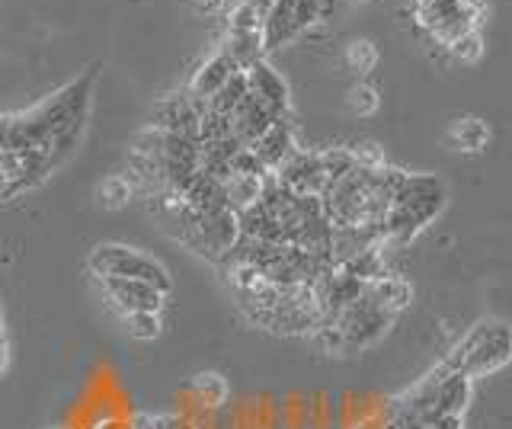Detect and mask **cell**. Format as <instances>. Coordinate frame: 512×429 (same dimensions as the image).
Listing matches in <instances>:
<instances>
[{"label":"cell","mask_w":512,"mask_h":429,"mask_svg":"<svg viewBox=\"0 0 512 429\" xmlns=\"http://www.w3.org/2000/svg\"><path fill=\"white\" fill-rule=\"evenodd\" d=\"M445 209V186L429 173H404V183L394 193L388 212H384L378 244L404 247L420 234L432 218Z\"/></svg>","instance_id":"6da1fadb"},{"label":"cell","mask_w":512,"mask_h":429,"mask_svg":"<svg viewBox=\"0 0 512 429\" xmlns=\"http://www.w3.org/2000/svg\"><path fill=\"white\" fill-rule=\"evenodd\" d=\"M509 353H512L509 324L506 321H480L455 343V349L442 359V365L452 372L468 375L474 381V378L500 372L509 362Z\"/></svg>","instance_id":"7a4b0ae2"},{"label":"cell","mask_w":512,"mask_h":429,"mask_svg":"<svg viewBox=\"0 0 512 429\" xmlns=\"http://www.w3.org/2000/svg\"><path fill=\"white\" fill-rule=\"evenodd\" d=\"M87 266L96 279H138V282L154 285V289L164 295H170V289H173V279L164 263L135 250V247H125V244L93 247L87 257Z\"/></svg>","instance_id":"3957f363"},{"label":"cell","mask_w":512,"mask_h":429,"mask_svg":"<svg viewBox=\"0 0 512 429\" xmlns=\"http://www.w3.org/2000/svg\"><path fill=\"white\" fill-rule=\"evenodd\" d=\"M330 0H272L260 20L263 55L279 52L282 45L298 39L304 29H311L327 17Z\"/></svg>","instance_id":"277c9868"},{"label":"cell","mask_w":512,"mask_h":429,"mask_svg":"<svg viewBox=\"0 0 512 429\" xmlns=\"http://www.w3.org/2000/svg\"><path fill=\"white\" fill-rule=\"evenodd\" d=\"M484 13V0H426V4L416 7L413 20L416 29L426 33L432 42L448 45L458 36L471 33V29H480Z\"/></svg>","instance_id":"5b68a950"},{"label":"cell","mask_w":512,"mask_h":429,"mask_svg":"<svg viewBox=\"0 0 512 429\" xmlns=\"http://www.w3.org/2000/svg\"><path fill=\"white\" fill-rule=\"evenodd\" d=\"M272 180L295 196H320V189L327 186V167L320 161V151H292L285 161L272 170Z\"/></svg>","instance_id":"8992f818"},{"label":"cell","mask_w":512,"mask_h":429,"mask_svg":"<svg viewBox=\"0 0 512 429\" xmlns=\"http://www.w3.org/2000/svg\"><path fill=\"white\" fill-rule=\"evenodd\" d=\"M205 103L192 100L189 93H170L164 97L151 113V129L167 132V135H180V138H192L199 141V119H202Z\"/></svg>","instance_id":"52a82bcc"},{"label":"cell","mask_w":512,"mask_h":429,"mask_svg":"<svg viewBox=\"0 0 512 429\" xmlns=\"http://www.w3.org/2000/svg\"><path fill=\"white\" fill-rule=\"evenodd\" d=\"M423 385L429 388V404L436 413H448V417H464L471 397H474V381L461 372H452L439 365L436 372H429L423 378Z\"/></svg>","instance_id":"ba28073f"},{"label":"cell","mask_w":512,"mask_h":429,"mask_svg":"<svg viewBox=\"0 0 512 429\" xmlns=\"http://www.w3.org/2000/svg\"><path fill=\"white\" fill-rule=\"evenodd\" d=\"M100 282V292L106 301L116 308L122 317L135 314V311H160L164 308V292H157L154 285L138 282V279H96Z\"/></svg>","instance_id":"9c48e42d"},{"label":"cell","mask_w":512,"mask_h":429,"mask_svg":"<svg viewBox=\"0 0 512 429\" xmlns=\"http://www.w3.org/2000/svg\"><path fill=\"white\" fill-rule=\"evenodd\" d=\"M247 77V90L260 100L276 119H288V109H292V97H288V84L282 81L279 71L269 68V61L260 58L244 71Z\"/></svg>","instance_id":"30bf717a"},{"label":"cell","mask_w":512,"mask_h":429,"mask_svg":"<svg viewBox=\"0 0 512 429\" xmlns=\"http://www.w3.org/2000/svg\"><path fill=\"white\" fill-rule=\"evenodd\" d=\"M228 122H231V135L240 141V145H244V148H253L256 141H260V138L266 135L269 125L276 122V116H272L269 109L247 90L244 103H240V106L234 109V116H231Z\"/></svg>","instance_id":"8fae6325"},{"label":"cell","mask_w":512,"mask_h":429,"mask_svg":"<svg viewBox=\"0 0 512 429\" xmlns=\"http://www.w3.org/2000/svg\"><path fill=\"white\" fill-rule=\"evenodd\" d=\"M237 71H240V68L234 65V58L221 49V52H215V55L208 58L205 65L196 71V77H192V81H189V90H186V93H189L192 100L205 103L208 97H212V93H218L224 84H228Z\"/></svg>","instance_id":"7c38bea8"},{"label":"cell","mask_w":512,"mask_h":429,"mask_svg":"<svg viewBox=\"0 0 512 429\" xmlns=\"http://www.w3.org/2000/svg\"><path fill=\"white\" fill-rule=\"evenodd\" d=\"M250 151H253V157L260 161V167L266 173L276 170L285 161V157L295 151V135H292V125H288V119H276V122H272L269 129H266V135L256 141Z\"/></svg>","instance_id":"4fadbf2b"},{"label":"cell","mask_w":512,"mask_h":429,"mask_svg":"<svg viewBox=\"0 0 512 429\" xmlns=\"http://www.w3.org/2000/svg\"><path fill=\"white\" fill-rule=\"evenodd\" d=\"M365 295L375 301L381 311L388 314H400L404 308H410L413 301V285L404 276H394V273H381L378 279L365 282Z\"/></svg>","instance_id":"5bb4252c"},{"label":"cell","mask_w":512,"mask_h":429,"mask_svg":"<svg viewBox=\"0 0 512 429\" xmlns=\"http://www.w3.org/2000/svg\"><path fill=\"white\" fill-rule=\"evenodd\" d=\"M445 145L452 151H461V154H480L490 145V125L477 116H461L448 125Z\"/></svg>","instance_id":"9a60e30c"},{"label":"cell","mask_w":512,"mask_h":429,"mask_svg":"<svg viewBox=\"0 0 512 429\" xmlns=\"http://www.w3.org/2000/svg\"><path fill=\"white\" fill-rule=\"evenodd\" d=\"M263 189H266V177H260V173H231L224 180V202H228L231 212L240 215L263 199Z\"/></svg>","instance_id":"2e32d148"},{"label":"cell","mask_w":512,"mask_h":429,"mask_svg":"<svg viewBox=\"0 0 512 429\" xmlns=\"http://www.w3.org/2000/svg\"><path fill=\"white\" fill-rule=\"evenodd\" d=\"M224 52L234 58V65L240 71H247L253 61L266 58L260 29H228V45H224Z\"/></svg>","instance_id":"e0dca14e"},{"label":"cell","mask_w":512,"mask_h":429,"mask_svg":"<svg viewBox=\"0 0 512 429\" xmlns=\"http://www.w3.org/2000/svg\"><path fill=\"white\" fill-rule=\"evenodd\" d=\"M244 97H247V77H244V71H237L228 84H224L218 93H212V97L205 100V113L221 116V119H231L234 109L244 103Z\"/></svg>","instance_id":"ac0fdd59"},{"label":"cell","mask_w":512,"mask_h":429,"mask_svg":"<svg viewBox=\"0 0 512 429\" xmlns=\"http://www.w3.org/2000/svg\"><path fill=\"white\" fill-rule=\"evenodd\" d=\"M346 68L356 74V77H365V74H372L378 68V61H381V52H378V45L372 39H352L346 45Z\"/></svg>","instance_id":"d6986e66"},{"label":"cell","mask_w":512,"mask_h":429,"mask_svg":"<svg viewBox=\"0 0 512 429\" xmlns=\"http://www.w3.org/2000/svg\"><path fill=\"white\" fill-rule=\"evenodd\" d=\"M132 196H135V186L128 177H122V173H112V177H106L100 189H96L100 209H122V205L132 202Z\"/></svg>","instance_id":"ffe728a7"},{"label":"cell","mask_w":512,"mask_h":429,"mask_svg":"<svg viewBox=\"0 0 512 429\" xmlns=\"http://www.w3.org/2000/svg\"><path fill=\"white\" fill-rule=\"evenodd\" d=\"M122 324L128 330V337L141 340V343H151L164 333V321H160V311H135V314H125Z\"/></svg>","instance_id":"44dd1931"},{"label":"cell","mask_w":512,"mask_h":429,"mask_svg":"<svg viewBox=\"0 0 512 429\" xmlns=\"http://www.w3.org/2000/svg\"><path fill=\"white\" fill-rule=\"evenodd\" d=\"M445 52L455 61H461V65H477V61L484 58V36H480V29H471V33H464L455 42H448Z\"/></svg>","instance_id":"7402d4cb"},{"label":"cell","mask_w":512,"mask_h":429,"mask_svg":"<svg viewBox=\"0 0 512 429\" xmlns=\"http://www.w3.org/2000/svg\"><path fill=\"white\" fill-rule=\"evenodd\" d=\"M192 391H196L208 407H221L228 401V381H224L218 372H202L192 378Z\"/></svg>","instance_id":"603a6c76"},{"label":"cell","mask_w":512,"mask_h":429,"mask_svg":"<svg viewBox=\"0 0 512 429\" xmlns=\"http://www.w3.org/2000/svg\"><path fill=\"white\" fill-rule=\"evenodd\" d=\"M346 103H349V109L356 116H375L378 106H381V97H378V90L372 84H356L349 90Z\"/></svg>","instance_id":"cb8c5ba5"},{"label":"cell","mask_w":512,"mask_h":429,"mask_svg":"<svg viewBox=\"0 0 512 429\" xmlns=\"http://www.w3.org/2000/svg\"><path fill=\"white\" fill-rule=\"evenodd\" d=\"M349 154H352V161H356L359 167H365V170H381L384 164H388L375 141H362V145H352Z\"/></svg>","instance_id":"d4e9b609"},{"label":"cell","mask_w":512,"mask_h":429,"mask_svg":"<svg viewBox=\"0 0 512 429\" xmlns=\"http://www.w3.org/2000/svg\"><path fill=\"white\" fill-rule=\"evenodd\" d=\"M260 13H256V7L250 4V0H244L234 13H231V23L228 29H260Z\"/></svg>","instance_id":"484cf974"},{"label":"cell","mask_w":512,"mask_h":429,"mask_svg":"<svg viewBox=\"0 0 512 429\" xmlns=\"http://www.w3.org/2000/svg\"><path fill=\"white\" fill-rule=\"evenodd\" d=\"M196 10H202V13H221L224 0H196Z\"/></svg>","instance_id":"4316f807"},{"label":"cell","mask_w":512,"mask_h":429,"mask_svg":"<svg viewBox=\"0 0 512 429\" xmlns=\"http://www.w3.org/2000/svg\"><path fill=\"white\" fill-rule=\"evenodd\" d=\"M250 4L256 7V13H260V17H263V13H266V7L272 4V0H250Z\"/></svg>","instance_id":"83f0119b"},{"label":"cell","mask_w":512,"mask_h":429,"mask_svg":"<svg viewBox=\"0 0 512 429\" xmlns=\"http://www.w3.org/2000/svg\"><path fill=\"white\" fill-rule=\"evenodd\" d=\"M7 365V340H0V372H4Z\"/></svg>","instance_id":"f1b7e54d"},{"label":"cell","mask_w":512,"mask_h":429,"mask_svg":"<svg viewBox=\"0 0 512 429\" xmlns=\"http://www.w3.org/2000/svg\"><path fill=\"white\" fill-rule=\"evenodd\" d=\"M4 189H7V180H4V177H0V199H4Z\"/></svg>","instance_id":"f546056e"},{"label":"cell","mask_w":512,"mask_h":429,"mask_svg":"<svg viewBox=\"0 0 512 429\" xmlns=\"http://www.w3.org/2000/svg\"><path fill=\"white\" fill-rule=\"evenodd\" d=\"M420 4H426V0H416V7H420Z\"/></svg>","instance_id":"4dcf8cb0"},{"label":"cell","mask_w":512,"mask_h":429,"mask_svg":"<svg viewBox=\"0 0 512 429\" xmlns=\"http://www.w3.org/2000/svg\"><path fill=\"white\" fill-rule=\"evenodd\" d=\"M362 4H365V0H362Z\"/></svg>","instance_id":"1f68e13d"}]
</instances>
